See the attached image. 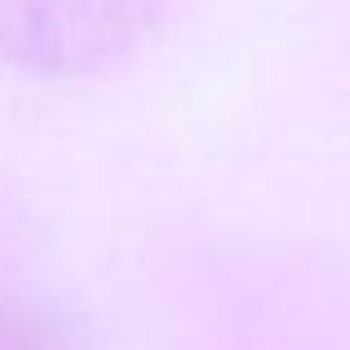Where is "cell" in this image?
I'll use <instances>...</instances> for the list:
<instances>
[{
    "label": "cell",
    "instance_id": "7a4b0ae2",
    "mask_svg": "<svg viewBox=\"0 0 350 350\" xmlns=\"http://www.w3.org/2000/svg\"><path fill=\"white\" fill-rule=\"evenodd\" d=\"M0 350H85L80 328L44 297H0Z\"/></svg>",
    "mask_w": 350,
    "mask_h": 350
},
{
    "label": "cell",
    "instance_id": "6da1fadb",
    "mask_svg": "<svg viewBox=\"0 0 350 350\" xmlns=\"http://www.w3.org/2000/svg\"><path fill=\"white\" fill-rule=\"evenodd\" d=\"M164 0H0V53L40 76H76L151 31Z\"/></svg>",
    "mask_w": 350,
    "mask_h": 350
}]
</instances>
